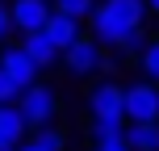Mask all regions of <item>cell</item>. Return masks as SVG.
Listing matches in <instances>:
<instances>
[{
    "label": "cell",
    "mask_w": 159,
    "mask_h": 151,
    "mask_svg": "<svg viewBox=\"0 0 159 151\" xmlns=\"http://www.w3.org/2000/svg\"><path fill=\"white\" fill-rule=\"evenodd\" d=\"M92 34L105 50H117V55H138L147 46V4L143 0H96L92 17H88Z\"/></svg>",
    "instance_id": "obj_1"
},
{
    "label": "cell",
    "mask_w": 159,
    "mask_h": 151,
    "mask_svg": "<svg viewBox=\"0 0 159 151\" xmlns=\"http://www.w3.org/2000/svg\"><path fill=\"white\" fill-rule=\"evenodd\" d=\"M17 109H21V118H25V126L30 130H38V126H55V118H59V92L50 84H30V88H21L17 92Z\"/></svg>",
    "instance_id": "obj_2"
},
{
    "label": "cell",
    "mask_w": 159,
    "mask_h": 151,
    "mask_svg": "<svg viewBox=\"0 0 159 151\" xmlns=\"http://www.w3.org/2000/svg\"><path fill=\"white\" fill-rule=\"evenodd\" d=\"M121 118L126 122H159V84H151V80L121 84Z\"/></svg>",
    "instance_id": "obj_3"
},
{
    "label": "cell",
    "mask_w": 159,
    "mask_h": 151,
    "mask_svg": "<svg viewBox=\"0 0 159 151\" xmlns=\"http://www.w3.org/2000/svg\"><path fill=\"white\" fill-rule=\"evenodd\" d=\"M59 59L67 63V72H71V76H96V72L109 67V50H105L96 38H88V34H80V38H75Z\"/></svg>",
    "instance_id": "obj_4"
},
{
    "label": "cell",
    "mask_w": 159,
    "mask_h": 151,
    "mask_svg": "<svg viewBox=\"0 0 159 151\" xmlns=\"http://www.w3.org/2000/svg\"><path fill=\"white\" fill-rule=\"evenodd\" d=\"M50 0H13L8 4V21H13V30H21V34H34V30H42V25L50 21Z\"/></svg>",
    "instance_id": "obj_5"
},
{
    "label": "cell",
    "mask_w": 159,
    "mask_h": 151,
    "mask_svg": "<svg viewBox=\"0 0 159 151\" xmlns=\"http://www.w3.org/2000/svg\"><path fill=\"white\" fill-rule=\"evenodd\" d=\"M0 72H4L8 80H13L17 88H30V84H38V67H34V59L25 55L21 46H0Z\"/></svg>",
    "instance_id": "obj_6"
},
{
    "label": "cell",
    "mask_w": 159,
    "mask_h": 151,
    "mask_svg": "<svg viewBox=\"0 0 159 151\" xmlns=\"http://www.w3.org/2000/svg\"><path fill=\"white\" fill-rule=\"evenodd\" d=\"M88 113L92 118H121V84L117 80H101V84H92V92H88Z\"/></svg>",
    "instance_id": "obj_7"
},
{
    "label": "cell",
    "mask_w": 159,
    "mask_h": 151,
    "mask_svg": "<svg viewBox=\"0 0 159 151\" xmlns=\"http://www.w3.org/2000/svg\"><path fill=\"white\" fill-rule=\"evenodd\" d=\"M25 134H30V126H25L17 101L0 105V151H17V147L25 143Z\"/></svg>",
    "instance_id": "obj_8"
},
{
    "label": "cell",
    "mask_w": 159,
    "mask_h": 151,
    "mask_svg": "<svg viewBox=\"0 0 159 151\" xmlns=\"http://www.w3.org/2000/svg\"><path fill=\"white\" fill-rule=\"evenodd\" d=\"M17 46H21L25 55L34 59V67H38V72H46V67H55V63H59V55H63V50H59L55 42L46 38V30H34V34H25V38L17 42Z\"/></svg>",
    "instance_id": "obj_9"
},
{
    "label": "cell",
    "mask_w": 159,
    "mask_h": 151,
    "mask_svg": "<svg viewBox=\"0 0 159 151\" xmlns=\"http://www.w3.org/2000/svg\"><path fill=\"white\" fill-rule=\"evenodd\" d=\"M42 30H46V38L55 42L59 50H67V46L80 38V34H84V21H75V17H63V13H50V21L42 25Z\"/></svg>",
    "instance_id": "obj_10"
},
{
    "label": "cell",
    "mask_w": 159,
    "mask_h": 151,
    "mask_svg": "<svg viewBox=\"0 0 159 151\" xmlns=\"http://www.w3.org/2000/svg\"><path fill=\"white\" fill-rule=\"evenodd\" d=\"M130 151H159V122H126Z\"/></svg>",
    "instance_id": "obj_11"
},
{
    "label": "cell",
    "mask_w": 159,
    "mask_h": 151,
    "mask_svg": "<svg viewBox=\"0 0 159 151\" xmlns=\"http://www.w3.org/2000/svg\"><path fill=\"white\" fill-rule=\"evenodd\" d=\"M30 147H34V151H67V134L55 130V126H38Z\"/></svg>",
    "instance_id": "obj_12"
},
{
    "label": "cell",
    "mask_w": 159,
    "mask_h": 151,
    "mask_svg": "<svg viewBox=\"0 0 159 151\" xmlns=\"http://www.w3.org/2000/svg\"><path fill=\"white\" fill-rule=\"evenodd\" d=\"M138 72L151 84H159V38H147V46L138 50Z\"/></svg>",
    "instance_id": "obj_13"
},
{
    "label": "cell",
    "mask_w": 159,
    "mask_h": 151,
    "mask_svg": "<svg viewBox=\"0 0 159 151\" xmlns=\"http://www.w3.org/2000/svg\"><path fill=\"white\" fill-rule=\"evenodd\" d=\"M121 134H126V122H117V118H92V147L109 143V139H121Z\"/></svg>",
    "instance_id": "obj_14"
},
{
    "label": "cell",
    "mask_w": 159,
    "mask_h": 151,
    "mask_svg": "<svg viewBox=\"0 0 159 151\" xmlns=\"http://www.w3.org/2000/svg\"><path fill=\"white\" fill-rule=\"evenodd\" d=\"M50 8L63 13V17H75V21H88L92 8H96V0H50Z\"/></svg>",
    "instance_id": "obj_15"
},
{
    "label": "cell",
    "mask_w": 159,
    "mask_h": 151,
    "mask_svg": "<svg viewBox=\"0 0 159 151\" xmlns=\"http://www.w3.org/2000/svg\"><path fill=\"white\" fill-rule=\"evenodd\" d=\"M17 92H21V88H17L13 80H8L4 72H0V105H8V101H17Z\"/></svg>",
    "instance_id": "obj_16"
},
{
    "label": "cell",
    "mask_w": 159,
    "mask_h": 151,
    "mask_svg": "<svg viewBox=\"0 0 159 151\" xmlns=\"http://www.w3.org/2000/svg\"><path fill=\"white\" fill-rule=\"evenodd\" d=\"M8 34H13V21H8V4L0 0V46L8 42Z\"/></svg>",
    "instance_id": "obj_17"
},
{
    "label": "cell",
    "mask_w": 159,
    "mask_h": 151,
    "mask_svg": "<svg viewBox=\"0 0 159 151\" xmlns=\"http://www.w3.org/2000/svg\"><path fill=\"white\" fill-rule=\"evenodd\" d=\"M96 151H130L126 147V134H121V139H109V143H96Z\"/></svg>",
    "instance_id": "obj_18"
},
{
    "label": "cell",
    "mask_w": 159,
    "mask_h": 151,
    "mask_svg": "<svg viewBox=\"0 0 159 151\" xmlns=\"http://www.w3.org/2000/svg\"><path fill=\"white\" fill-rule=\"evenodd\" d=\"M143 4H147V13H155V17H159V0H143Z\"/></svg>",
    "instance_id": "obj_19"
},
{
    "label": "cell",
    "mask_w": 159,
    "mask_h": 151,
    "mask_svg": "<svg viewBox=\"0 0 159 151\" xmlns=\"http://www.w3.org/2000/svg\"><path fill=\"white\" fill-rule=\"evenodd\" d=\"M17 151H34V147H30V143H21V147H17Z\"/></svg>",
    "instance_id": "obj_20"
},
{
    "label": "cell",
    "mask_w": 159,
    "mask_h": 151,
    "mask_svg": "<svg viewBox=\"0 0 159 151\" xmlns=\"http://www.w3.org/2000/svg\"><path fill=\"white\" fill-rule=\"evenodd\" d=\"M84 151H96V147H84Z\"/></svg>",
    "instance_id": "obj_21"
}]
</instances>
